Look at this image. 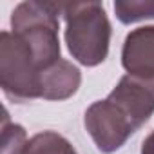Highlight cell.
<instances>
[{
    "label": "cell",
    "instance_id": "cell-7",
    "mask_svg": "<svg viewBox=\"0 0 154 154\" xmlns=\"http://www.w3.org/2000/svg\"><path fill=\"white\" fill-rule=\"evenodd\" d=\"M116 18L122 24H134L154 18V0H116Z\"/></svg>",
    "mask_w": 154,
    "mask_h": 154
},
{
    "label": "cell",
    "instance_id": "cell-6",
    "mask_svg": "<svg viewBox=\"0 0 154 154\" xmlns=\"http://www.w3.org/2000/svg\"><path fill=\"white\" fill-rule=\"evenodd\" d=\"M22 154H78V152L62 134L54 131H44L26 141Z\"/></svg>",
    "mask_w": 154,
    "mask_h": 154
},
{
    "label": "cell",
    "instance_id": "cell-9",
    "mask_svg": "<svg viewBox=\"0 0 154 154\" xmlns=\"http://www.w3.org/2000/svg\"><path fill=\"white\" fill-rule=\"evenodd\" d=\"M141 154H154V131L143 140V143H141Z\"/></svg>",
    "mask_w": 154,
    "mask_h": 154
},
{
    "label": "cell",
    "instance_id": "cell-5",
    "mask_svg": "<svg viewBox=\"0 0 154 154\" xmlns=\"http://www.w3.org/2000/svg\"><path fill=\"white\" fill-rule=\"evenodd\" d=\"M82 84V72L80 69L72 65L69 60H60L49 71H45L42 80L40 98L51 102H62L76 94Z\"/></svg>",
    "mask_w": 154,
    "mask_h": 154
},
{
    "label": "cell",
    "instance_id": "cell-2",
    "mask_svg": "<svg viewBox=\"0 0 154 154\" xmlns=\"http://www.w3.org/2000/svg\"><path fill=\"white\" fill-rule=\"evenodd\" d=\"M65 20V44L76 62L96 67L105 62L111 45V22L100 2H60Z\"/></svg>",
    "mask_w": 154,
    "mask_h": 154
},
{
    "label": "cell",
    "instance_id": "cell-8",
    "mask_svg": "<svg viewBox=\"0 0 154 154\" xmlns=\"http://www.w3.org/2000/svg\"><path fill=\"white\" fill-rule=\"evenodd\" d=\"M27 141L26 129L18 123L9 122V114L4 109L2 118V145H0V154H22L24 145Z\"/></svg>",
    "mask_w": 154,
    "mask_h": 154
},
{
    "label": "cell",
    "instance_id": "cell-1",
    "mask_svg": "<svg viewBox=\"0 0 154 154\" xmlns=\"http://www.w3.org/2000/svg\"><path fill=\"white\" fill-rule=\"evenodd\" d=\"M154 114V80L125 74L107 98L87 107L84 125L96 149L116 152Z\"/></svg>",
    "mask_w": 154,
    "mask_h": 154
},
{
    "label": "cell",
    "instance_id": "cell-4",
    "mask_svg": "<svg viewBox=\"0 0 154 154\" xmlns=\"http://www.w3.org/2000/svg\"><path fill=\"white\" fill-rule=\"evenodd\" d=\"M122 65L127 74L154 80V26L131 31L123 42Z\"/></svg>",
    "mask_w": 154,
    "mask_h": 154
},
{
    "label": "cell",
    "instance_id": "cell-3",
    "mask_svg": "<svg viewBox=\"0 0 154 154\" xmlns=\"http://www.w3.org/2000/svg\"><path fill=\"white\" fill-rule=\"evenodd\" d=\"M51 69V67H49ZM45 69L29 44L13 31L0 33V87L15 102L40 98Z\"/></svg>",
    "mask_w": 154,
    "mask_h": 154
}]
</instances>
